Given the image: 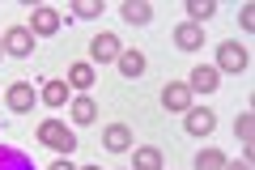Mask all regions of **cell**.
Segmentation results:
<instances>
[{
	"instance_id": "cell-1",
	"label": "cell",
	"mask_w": 255,
	"mask_h": 170,
	"mask_svg": "<svg viewBox=\"0 0 255 170\" xmlns=\"http://www.w3.org/2000/svg\"><path fill=\"white\" fill-rule=\"evenodd\" d=\"M38 141L51 145V149H60V153L77 149V136L68 132V124H60V119H43V124H38Z\"/></svg>"
},
{
	"instance_id": "cell-2",
	"label": "cell",
	"mask_w": 255,
	"mask_h": 170,
	"mask_svg": "<svg viewBox=\"0 0 255 170\" xmlns=\"http://www.w3.org/2000/svg\"><path fill=\"white\" fill-rule=\"evenodd\" d=\"M0 47H4V55H13V60H26V55L34 51V34H30L26 26H9L0 34Z\"/></svg>"
},
{
	"instance_id": "cell-3",
	"label": "cell",
	"mask_w": 255,
	"mask_h": 170,
	"mask_svg": "<svg viewBox=\"0 0 255 170\" xmlns=\"http://www.w3.org/2000/svg\"><path fill=\"white\" fill-rule=\"evenodd\" d=\"M213 68H217V72H234V77H238V72H247V51H243L238 43H221V47H217V64H213Z\"/></svg>"
},
{
	"instance_id": "cell-4",
	"label": "cell",
	"mask_w": 255,
	"mask_h": 170,
	"mask_svg": "<svg viewBox=\"0 0 255 170\" xmlns=\"http://www.w3.org/2000/svg\"><path fill=\"white\" fill-rule=\"evenodd\" d=\"M217 81H221V72L213 68V64H196V68H191V77L183 81V85H187L191 94H213V90H217Z\"/></svg>"
},
{
	"instance_id": "cell-5",
	"label": "cell",
	"mask_w": 255,
	"mask_h": 170,
	"mask_svg": "<svg viewBox=\"0 0 255 170\" xmlns=\"http://www.w3.org/2000/svg\"><path fill=\"white\" fill-rule=\"evenodd\" d=\"M183 128H187L191 136H209L213 128H217V115H213L209 107H191V111H183Z\"/></svg>"
},
{
	"instance_id": "cell-6",
	"label": "cell",
	"mask_w": 255,
	"mask_h": 170,
	"mask_svg": "<svg viewBox=\"0 0 255 170\" xmlns=\"http://www.w3.org/2000/svg\"><path fill=\"white\" fill-rule=\"evenodd\" d=\"M4 102H9V111L26 115V111L38 102V94H34V85H30V81H13V85H9V94H4Z\"/></svg>"
},
{
	"instance_id": "cell-7",
	"label": "cell",
	"mask_w": 255,
	"mask_h": 170,
	"mask_svg": "<svg viewBox=\"0 0 255 170\" xmlns=\"http://www.w3.org/2000/svg\"><path fill=\"white\" fill-rule=\"evenodd\" d=\"M102 145H107V153H128L132 149V128L128 124H107L102 128Z\"/></svg>"
},
{
	"instance_id": "cell-8",
	"label": "cell",
	"mask_w": 255,
	"mask_h": 170,
	"mask_svg": "<svg viewBox=\"0 0 255 170\" xmlns=\"http://www.w3.org/2000/svg\"><path fill=\"white\" fill-rule=\"evenodd\" d=\"M38 102H43V107H51V111L68 107V102H73V94H68V81H43V90H38Z\"/></svg>"
},
{
	"instance_id": "cell-9",
	"label": "cell",
	"mask_w": 255,
	"mask_h": 170,
	"mask_svg": "<svg viewBox=\"0 0 255 170\" xmlns=\"http://www.w3.org/2000/svg\"><path fill=\"white\" fill-rule=\"evenodd\" d=\"M204 26H196V21H179V26H174V43L183 47V51H200L204 47Z\"/></svg>"
},
{
	"instance_id": "cell-10",
	"label": "cell",
	"mask_w": 255,
	"mask_h": 170,
	"mask_svg": "<svg viewBox=\"0 0 255 170\" xmlns=\"http://www.w3.org/2000/svg\"><path fill=\"white\" fill-rule=\"evenodd\" d=\"M119 51H124V47H119V38H115V34H107V30L90 38V55H94L98 64H107V60H119Z\"/></svg>"
},
{
	"instance_id": "cell-11",
	"label": "cell",
	"mask_w": 255,
	"mask_h": 170,
	"mask_svg": "<svg viewBox=\"0 0 255 170\" xmlns=\"http://www.w3.org/2000/svg\"><path fill=\"white\" fill-rule=\"evenodd\" d=\"M162 107H166V111H191V90L183 85V81H166Z\"/></svg>"
},
{
	"instance_id": "cell-12",
	"label": "cell",
	"mask_w": 255,
	"mask_h": 170,
	"mask_svg": "<svg viewBox=\"0 0 255 170\" xmlns=\"http://www.w3.org/2000/svg\"><path fill=\"white\" fill-rule=\"evenodd\" d=\"M60 21H64V17H60L55 9H47V4H38V9H34V17H30V26H26V30H30L34 38H38V34H55V30H60Z\"/></svg>"
},
{
	"instance_id": "cell-13",
	"label": "cell",
	"mask_w": 255,
	"mask_h": 170,
	"mask_svg": "<svg viewBox=\"0 0 255 170\" xmlns=\"http://www.w3.org/2000/svg\"><path fill=\"white\" fill-rule=\"evenodd\" d=\"M68 115H73V124H94V119H98V102L90 98V94H77L73 102H68Z\"/></svg>"
},
{
	"instance_id": "cell-14",
	"label": "cell",
	"mask_w": 255,
	"mask_h": 170,
	"mask_svg": "<svg viewBox=\"0 0 255 170\" xmlns=\"http://www.w3.org/2000/svg\"><path fill=\"white\" fill-rule=\"evenodd\" d=\"M119 13H124V21H128V26H149V17H153L149 0H128V4H124Z\"/></svg>"
},
{
	"instance_id": "cell-15",
	"label": "cell",
	"mask_w": 255,
	"mask_h": 170,
	"mask_svg": "<svg viewBox=\"0 0 255 170\" xmlns=\"http://www.w3.org/2000/svg\"><path fill=\"white\" fill-rule=\"evenodd\" d=\"M132 170H162V149H153V145H140V149L132 153Z\"/></svg>"
},
{
	"instance_id": "cell-16",
	"label": "cell",
	"mask_w": 255,
	"mask_h": 170,
	"mask_svg": "<svg viewBox=\"0 0 255 170\" xmlns=\"http://www.w3.org/2000/svg\"><path fill=\"white\" fill-rule=\"evenodd\" d=\"M255 115H251V111H243V115H238L234 119V136H238V141H243V149H247V162H251V145H255Z\"/></svg>"
},
{
	"instance_id": "cell-17",
	"label": "cell",
	"mask_w": 255,
	"mask_h": 170,
	"mask_svg": "<svg viewBox=\"0 0 255 170\" xmlns=\"http://www.w3.org/2000/svg\"><path fill=\"white\" fill-rule=\"evenodd\" d=\"M119 72H124V77H145V55L140 51H119Z\"/></svg>"
},
{
	"instance_id": "cell-18",
	"label": "cell",
	"mask_w": 255,
	"mask_h": 170,
	"mask_svg": "<svg viewBox=\"0 0 255 170\" xmlns=\"http://www.w3.org/2000/svg\"><path fill=\"white\" fill-rule=\"evenodd\" d=\"M0 170H34V162H30L26 153L9 149V145H0Z\"/></svg>"
},
{
	"instance_id": "cell-19",
	"label": "cell",
	"mask_w": 255,
	"mask_h": 170,
	"mask_svg": "<svg viewBox=\"0 0 255 170\" xmlns=\"http://www.w3.org/2000/svg\"><path fill=\"white\" fill-rule=\"evenodd\" d=\"M90 85H94V68H90L85 60L73 64V68H68V90H81V94H85Z\"/></svg>"
},
{
	"instance_id": "cell-20",
	"label": "cell",
	"mask_w": 255,
	"mask_h": 170,
	"mask_svg": "<svg viewBox=\"0 0 255 170\" xmlns=\"http://www.w3.org/2000/svg\"><path fill=\"white\" fill-rule=\"evenodd\" d=\"M213 13H217V4H213V0H187V21H196V26H200V21H209Z\"/></svg>"
},
{
	"instance_id": "cell-21",
	"label": "cell",
	"mask_w": 255,
	"mask_h": 170,
	"mask_svg": "<svg viewBox=\"0 0 255 170\" xmlns=\"http://www.w3.org/2000/svg\"><path fill=\"white\" fill-rule=\"evenodd\" d=\"M226 153L221 149H200V158H196V170H226Z\"/></svg>"
},
{
	"instance_id": "cell-22",
	"label": "cell",
	"mask_w": 255,
	"mask_h": 170,
	"mask_svg": "<svg viewBox=\"0 0 255 170\" xmlns=\"http://www.w3.org/2000/svg\"><path fill=\"white\" fill-rule=\"evenodd\" d=\"M77 17H102V0H73Z\"/></svg>"
},
{
	"instance_id": "cell-23",
	"label": "cell",
	"mask_w": 255,
	"mask_h": 170,
	"mask_svg": "<svg viewBox=\"0 0 255 170\" xmlns=\"http://www.w3.org/2000/svg\"><path fill=\"white\" fill-rule=\"evenodd\" d=\"M238 26H243V30L255 26V9H251V4H243V13H238Z\"/></svg>"
},
{
	"instance_id": "cell-24",
	"label": "cell",
	"mask_w": 255,
	"mask_h": 170,
	"mask_svg": "<svg viewBox=\"0 0 255 170\" xmlns=\"http://www.w3.org/2000/svg\"><path fill=\"white\" fill-rule=\"evenodd\" d=\"M47 170H77V166H73V162H68V158H60V162H51V166H47Z\"/></svg>"
},
{
	"instance_id": "cell-25",
	"label": "cell",
	"mask_w": 255,
	"mask_h": 170,
	"mask_svg": "<svg viewBox=\"0 0 255 170\" xmlns=\"http://www.w3.org/2000/svg\"><path fill=\"white\" fill-rule=\"evenodd\" d=\"M226 170H251V162H247V158L243 162H226Z\"/></svg>"
},
{
	"instance_id": "cell-26",
	"label": "cell",
	"mask_w": 255,
	"mask_h": 170,
	"mask_svg": "<svg viewBox=\"0 0 255 170\" xmlns=\"http://www.w3.org/2000/svg\"><path fill=\"white\" fill-rule=\"evenodd\" d=\"M77 170H102V166H77Z\"/></svg>"
},
{
	"instance_id": "cell-27",
	"label": "cell",
	"mask_w": 255,
	"mask_h": 170,
	"mask_svg": "<svg viewBox=\"0 0 255 170\" xmlns=\"http://www.w3.org/2000/svg\"><path fill=\"white\" fill-rule=\"evenodd\" d=\"M0 55H4V47H0Z\"/></svg>"
}]
</instances>
